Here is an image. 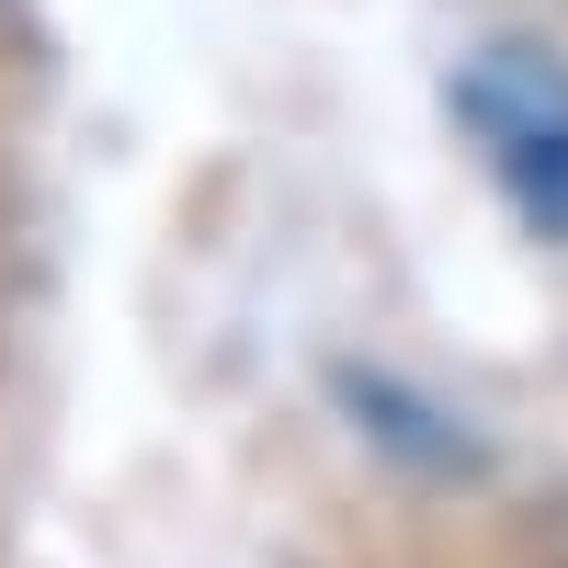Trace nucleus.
I'll list each match as a JSON object with an SVG mask.
<instances>
[{
	"label": "nucleus",
	"instance_id": "obj_1",
	"mask_svg": "<svg viewBox=\"0 0 568 568\" xmlns=\"http://www.w3.org/2000/svg\"><path fill=\"white\" fill-rule=\"evenodd\" d=\"M444 103H455L466 149L489 160L500 194L524 205L546 240H568V69L546 45H478Z\"/></svg>",
	"mask_w": 568,
	"mask_h": 568
}]
</instances>
